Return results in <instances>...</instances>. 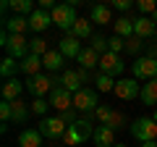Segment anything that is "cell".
<instances>
[{
    "label": "cell",
    "mask_w": 157,
    "mask_h": 147,
    "mask_svg": "<svg viewBox=\"0 0 157 147\" xmlns=\"http://www.w3.org/2000/svg\"><path fill=\"white\" fill-rule=\"evenodd\" d=\"M94 129H97V126H92V124H89V118H78L76 124H71V126H68L66 137H63V145H66V147L84 145V142L89 139V137H94Z\"/></svg>",
    "instance_id": "1"
},
{
    "label": "cell",
    "mask_w": 157,
    "mask_h": 147,
    "mask_svg": "<svg viewBox=\"0 0 157 147\" xmlns=\"http://www.w3.org/2000/svg\"><path fill=\"white\" fill-rule=\"evenodd\" d=\"M50 16H52V24H55L58 29H63V32H71L73 24L78 21L76 6H73V3H58V6L50 11Z\"/></svg>",
    "instance_id": "2"
},
{
    "label": "cell",
    "mask_w": 157,
    "mask_h": 147,
    "mask_svg": "<svg viewBox=\"0 0 157 147\" xmlns=\"http://www.w3.org/2000/svg\"><path fill=\"white\" fill-rule=\"evenodd\" d=\"M55 84H60V79H52V76H47V74H37V76H29L26 79V89L34 95V100L50 95V92L55 89Z\"/></svg>",
    "instance_id": "3"
},
{
    "label": "cell",
    "mask_w": 157,
    "mask_h": 147,
    "mask_svg": "<svg viewBox=\"0 0 157 147\" xmlns=\"http://www.w3.org/2000/svg\"><path fill=\"white\" fill-rule=\"evenodd\" d=\"M131 134L136 137V139L144 145V142H157V124L155 118H136L134 124H131Z\"/></svg>",
    "instance_id": "4"
},
{
    "label": "cell",
    "mask_w": 157,
    "mask_h": 147,
    "mask_svg": "<svg viewBox=\"0 0 157 147\" xmlns=\"http://www.w3.org/2000/svg\"><path fill=\"white\" fill-rule=\"evenodd\" d=\"M131 71H134L136 79H147V81L157 79V58H155V55H141V58H136L134 66H131Z\"/></svg>",
    "instance_id": "5"
},
{
    "label": "cell",
    "mask_w": 157,
    "mask_h": 147,
    "mask_svg": "<svg viewBox=\"0 0 157 147\" xmlns=\"http://www.w3.org/2000/svg\"><path fill=\"white\" fill-rule=\"evenodd\" d=\"M97 89L92 87H81V89L73 95V110H84V113H94L97 110Z\"/></svg>",
    "instance_id": "6"
},
{
    "label": "cell",
    "mask_w": 157,
    "mask_h": 147,
    "mask_svg": "<svg viewBox=\"0 0 157 147\" xmlns=\"http://www.w3.org/2000/svg\"><path fill=\"white\" fill-rule=\"evenodd\" d=\"M39 131H42V137H47V139H58V137H66L68 131V124L63 121V116H52V118H42L39 121Z\"/></svg>",
    "instance_id": "7"
},
{
    "label": "cell",
    "mask_w": 157,
    "mask_h": 147,
    "mask_svg": "<svg viewBox=\"0 0 157 147\" xmlns=\"http://www.w3.org/2000/svg\"><path fill=\"white\" fill-rule=\"evenodd\" d=\"M50 108H55L58 113H66V110H73V92H68L66 87L55 84V89L50 92Z\"/></svg>",
    "instance_id": "8"
},
{
    "label": "cell",
    "mask_w": 157,
    "mask_h": 147,
    "mask_svg": "<svg viewBox=\"0 0 157 147\" xmlns=\"http://www.w3.org/2000/svg\"><path fill=\"white\" fill-rule=\"evenodd\" d=\"M113 95H115L118 100H136V97L141 95V87H139L136 79H118Z\"/></svg>",
    "instance_id": "9"
},
{
    "label": "cell",
    "mask_w": 157,
    "mask_h": 147,
    "mask_svg": "<svg viewBox=\"0 0 157 147\" xmlns=\"http://www.w3.org/2000/svg\"><path fill=\"white\" fill-rule=\"evenodd\" d=\"M6 50L11 58H16V61H24V58L29 55V40L24 37V34H11L6 42Z\"/></svg>",
    "instance_id": "10"
},
{
    "label": "cell",
    "mask_w": 157,
    "mask_h": 147,
    "mask_svg": "<svg viewBox=\"0 0 157 147\" xmlns=\"http://www.w3.org/2000/svg\"><path fill=\"white\" fill-rule=\"evenodd\" d=\"M100 74L121 76V74H123V61H121V55H115V53H105V55L100 58Z\"/></svg>",
    "instance_id": "11"
},
{
    "label": "cell",
    "mask_w": 157,
    "mask_h": 147,
    "mask_svg": "<svg viewBox=\"0 0 157 147\" xmlns=\"http://www.w3.org/2000/svg\"><path fill=\"white\" fill-rule=\"evenodd\" d=\"M155 32H157V24L152 21V16H139V18H134V34H136V37L149 40V37H155Z\"/></svg>",
    "instance_id": "12"
},
{
    "label": "cell",
    "mask_w": 157,
    "mask_h": 147,
    "mask_svg": "<svg viewBox=\"0 0 157 147\" xmlns=\"http://www.w3.org/2000/svg\"><path fill=\"white\" fill-rule=\"evenodd\" d=\"M50 24H52V16H50V11H45V8H37V11L29 16V29H32L34 34H37V32H45Z\"/></svg>",
    "instance_id": "13"
},
{
    "label": "cell",
    "mask_w": 157,
    "mask_h": 147,
    "mask_svg": "<svg viewBox=\"0 0 157 147\" xmlns=\"http://www.w3.org/2000/svg\"><path fill=\"white\" fill-rule=\"evenodd\" d=\"M58 50H60L66 58H73V61H76V58H78V53L84 50V47H81V42H78L76 37H73V34H66V37H63L60 42H58Z\"/></svg>",
    "instance_id": "14"
},
{
    "label": "cell",
    "mask_w": 157,
    "mask_h": 147,
    "mask_svg": "<svg viewBox=\"0 0 157 147\" xmlns=\"http://www.w3.org/2000/svg\"><path fill=\"white\" fill-rule=\"evenodd\" d=\"M92 139H94L97 147H115V131L110 126H97Z\"/></svg>",
    "instance_id": "15"
},
{
    "label": "cell",
    "mask_w": 157,
    "mask_h": 147,
    "mask_svg": "<svg viewBox=\"0 0 157 147\" xmlns=\"http://www.w3.org/2000/svg\"><path fill=\"white\" fill-rule=\"evenodd\" d=\"M24 87H26V84H21L18 79H8L6 84H3V100H6V102H16L18 97H21Z\"/></svg>",
    "instance_id": "16"
},
{
    "label": "cell",
    "mask_w": 157,
    "mask_h": 147,
    "mask_svg": "<svg viewBox=\"0 0 157 147\" xmlns=\"http://www.w3.org/2000/svg\"><path fill=\"white\" fill-rule=\"evenodd\" d=\"M18 147H42V131L39 129H24L18 134Z\"/></svg>",
    "instance_id": "17"
},
{
    "label": "cell",
    "mask_w": 157,
    "mask_h": 147,
    "mask_svg": "<svg viewBox=\"0 0 157 147\" xmlns=\"http://www.w3.org/2000/svg\"><path fill=\"white\" fill-rule=\"evenodd\" d=\"M42 66H45L47 71H60V68L66 66V55H63L60 50H47V55L42 58Z\"/></svg>",
    "instance_id": "18"
},
{
    "label": "cell",
    "mask_w": 157,
    "mask_h": 147,
    "mask_svg": "<svg viewBox=\"0 0 157 147\" xmlns=\"http://www.w3.org/2000/svg\"><path fill=\"white\" fill-rule=\"evenodd\" d=\"M29 29V16H8L6 18V32L8 34H24Z\"/></svg>",
    "instance_id": "19"
},
{
    "label": "cell",
    "mask_w": 157,
    "mask_h": 147,
    "mask_svg": "<svg viewBox=\"0 0 157 147\" xmlns=\"http://www.w3.org/2000/svg\"><path fill=\"white\" fill-rule=\"evenodd\" d=\"M81 74L78 71H63V76H60V87H66L68 92H73V95H76L78 89H81Z\"/></svg>",
    "instance_id": "20"
},
{
    "label": "cell",
    "mask_w": 157,
    "mask_h": 147,
    "mask_svg": "<svg viewBox=\"0 0 157 147\" xmlns=\"http://www.w3.org/2000/svg\"><path fill=\"white\" fill-rule=\"evenodd\" d=\"M68 34H73L76 40H92V37H94V32H92V21H89V18H78Z\"/></svg>",
    "instance_id": "21"
},
{
    "label": "cell",
    "mask_w": 157,
    "mask_h": 147,
    "mask_svg": "<svg viewBox=\"0 0 157 147\" xmlns=\"http://www.w3.org/2000/svg\"><path fill=\"white\" fill-rule=\"evenodd\" d=\"M92 24H100V26H105V24H113V16H110V8L107 6H92V16H89Z\"/></svg>",
    "instance_id": "22"
},
{
    "label": "cell",
    "mask_w": 157,
    "mask_h": 147,
    "mask_svg": "<svg viewBox=\"0 0 157 147\" xmlns=\"http://www.w3.org/2000/svg\"><path fill=\"white\" fill-rule=\"evenodd\" d=\"M113 26H115V34H118V37H123V40L134 37V18L121 16V18H115V21H113Z\"/></svg>",
    "instance_id": "23"
},
{
    "label": "cell",
    "mask_w": 157,
    "mask_h": 147,
    "mask_svg": "<svg viewBox=\"0 0 157 147\" xmlns=\"http://www.w3.org/2000/svg\"><path fill=\"white\" fill-rule=\"evenodd\" d=\"M16 71H21V61H16V58L6 55L3 58V66H0V74H3V79H16Z\"/></svg>",
    "instance_id": "24"
},
{
    "label": "cell",
    "mask_w": 157,
    "mask_h": 147,
    "mask_svg": "<svg viewBox=\"0 0 157 147\" xmlns=\"http://www.w3.org/2000/svg\"><path fill=\"white\" fill-rule=\"evenodd\" d=\"M76 61H78V66L84 68V71H86V68L100 66V55H97V53L92 50V47H84V50L78 53V58H76Z\"/></svg>",
    "instance_id": "25"
},
{
    "label": "cell",
    "mask_w": 157,
    "mask_h": 147,
    "mask_svg": "<svg viewBox=\"0 0 157 147\" xmlns=\"http://www.w3.org/2000/svg\"><path fill=\"white\" fill-rule=\"evenodd\" d=\"M39 68H42V58L39 55H32V53H29V55L21 61V71L26 74V76H37Z\"/></svg>",
    "instance_id": "26"
},
{
    "label": "cell",
    "mask_w": 157,
    "mask_h": 147,
    "mask_svg": "<svg viewBox=\"0 0 157 147\" xmlns=\"http://www.w3.org/2000/svg\"><path fill=\"white\" fill-rule=\"evenodd\" d=\"M141 102H144V105L157 108V79L147 81V84L141 87Z\"/></svg>",
    "instance_id": "27"
},
{
    "label": "cell",
    "mask_w": 157,
    "mask_h": 147,
    "mask_svg": "<svg viewBox=\"0 0 157 147\" xmlns=\"http://www.w3.org/2000/svg\"><path fill=\"white\" fill-rule=\"evenodd\" d=\"M11 11L13 16H32L37 8H34L32 0H11Z\"/></svg>",
    "instance_id": "28"
},
{
    "label": "cell",
    "mask_w": 157,
    "mask_h": 147,
    "mask_svg": "<svg viewBox=\"0 0 157 147\" xmlns=\"http://www.w3.org/2000/svg\"><path fill=\"white\" fill-rule=\"evenodd\" d=\"M13 105V124H24V121L29 118V110H32V108H26V102H21V100H16V102H11Z\"/></svg>",
    "instance_id": "29"
},
{
    "label": "cell",
    "mask_w": 157,
    "mask_h": 147,
    "mask_svg": "<svg viewBox=\"0 0 157 147\" xmlns=\"http://www.w3.org/2000/svg\"><path fill=\"white\" fill-rule=\"evenodd\" d=\"M47 40H42V37H34V40H29V53L32 55H39V58H45L47 55Z\"/></svg>",
    "instance_id": "30"
},
{
    "label": "cell",
    "mask_w": 157,
    "mask_h": 147,
    "mask_svg": "<svg viewBox=\"0 0 157 147\" xmlns=\"http://www.w3.org/2000/svg\"><path fill=\"white\" fill-rule=\"evenodd\" d=\"M94 84H97V89H100V92H113V89H115V79L107 76V74H100Z\"/></svg>",
    "instance_id": "31"
},
{
    "label": "cell",
    "mask_w": 157,
    "mask_h": 147,
    "mask_svg": "<svg viewBox=\"0 0 157 147\" xmlns=\"http://www.w3.org/2000/svg\"><path fill=\"white\" fill-rule=\"evenodd\" d=\"M136 11H139V16H155L157 6H155V0H139L136 3Z\"/></svg>",
    "instance_id": "32"
},
{
    "label": "cell",
    "mask_w": 157,
    "mask_h": 147,
    "mask_svg": "<svg viewBox=\"0 0 157 147\" xmlns=\"http://www.w3.org/2000/svg\"><path fill=\"white\" fill-rule=\"evenodd\" d=\"M29 108H32V113H34V116H45V113H47V108H50V100H45V97H37V100H34Z\"/></svg>",
    "instance_id": "33"
},
{
    "label": "cell",
    "mask_w": 157,
    "mask_h": 147,
    "mask_svg": "<svg viewBox=\"0 0 157 147\" xmlns=\"http://www.w3.org/2000/svg\"><path fill=\"white\" fill-rule=\"evenodd\" d=\"M94 118L100 121V126H107V121L113 118V110H110L107 105H100V108L94 110Z\"/></svg>",
    "instance_id": "34"
},
{
    "label": "cell",
    "mask_w": 157,
    "mask_h": 147,
    "mask_svg": "<svg viewBox=\"0 0 157 147\" xmlns=\"http://www.w3.org/2000/svg\"><path fill=\"white\" fill-rule=\"evenodd\" d=\"M107 126H110L113 131L123 129V126H126V116H123V113H118V110H113V118L107 121Z\"/></svg>",
    "instance_id": "35"
},
{
    "label": "cell",
    "mask_w": 157,
    "mask_h": 147,
    "mask_svg": "<svg viewBox=\"0 0 157 147\" xmlns=\"http://www.w3.org/2000/svg\"><path fill=\"white\" fill-rule=\"evenodd\" d=\"M141 47H144V40H141V37H136V34L126 40V50H128V53H139Z\"/></svg>",
    "instance_id": "36"
},
{
    "label": "cell",
    "mask_w": 157,
    "mask_h": 147,
    "mask_svg": "<svg viewBox=\"0 0 157 147\" xmlns=\"http://www.w3.org/2000/svg\"><path fill=\"white\" fill-rule=\"evenodd\" d=\"M121 50H126V40L123 37H110V53H115V55H121Z\"/></svg>",
    "instance_id": "37"
},
{
    "label": "cell",
    "mask_w": 157,
    "mask_h": 147,
    "mask_svg": "<svg viewBox=\"0 0 157 147\" xmlns=\"http://www.w3.org/2000/svg\"><path fill=\"white\" fill-rule=\"evenodd\" d=\"M0 118H3V124H8V121L13 118V105L11 102H6V100L0 102Z\"/></svg>",
    "instance_id": "38"
},
{
    "label": "cell",
    "mask_w": 157,
    "mask_h": 147,
    "mask_svg": "<svg viewBox=\"0 0 157 147\" xmlns=\"http://www.w3.org/2000/svg\"><path fill=\"white\" fill-rule=\"evenodd\" d=\"M131 6H134L131 0H113V8H115V11H121V13H123V11H128Z\"/></svg>",
    "instance_id": "39"
},
{
    "label": "cell",
    "mask_w": 157,
    "mask_h": 147,
    "mask_svg": "<svg viewBox=\"0 0 157 147\" xmlns=\"http://www.w3.org/2000/svg\"><path fill=\"white\" fill-rule=\"evenodd\" d=\"M39 8H45V11L50 8V11H52V8H55V3H52V0H39Z\"/></svg>",
    "instance_id": "40"
},
{
    "label": "cell",
    "mask_w": 157,
    "mask_h": 147,
    "mask_svg": "<svg viewBox=\"0 0 157 147\" xmlns=\"http://www.w3.org/2000/svg\"><path fill=\"white\" fill-rule=\"evenodd\" d=\"M141 147H157V142H144Z\"/></svg>",
    "instance_id": "41"
},
{
    "label": "cell",
    "mask_w": 157,
    "mask_h": 147,
    "mask_svg": "<svg viewBox=\"0 0 157 147\" xmlns=\"http://www.w3.org/2000/svg\"><path fill=\"white\" fill-rule=\"evenodd\" d=\"M152 118H155V124H157V108H155V116H152Z\"/></svg>",
    "instance_id": "42"
},
{
    "label": "cell",
    "mask_w": 157,
    "mask_h": 147,
    "mask_svg": "<svg viewBox=\"0 0 157 147\" xmlns=\"http://www.w3.org/2000/svg\"><path fill=\"white\" fill-rule=\"evenodd\" d=\"M152 21H155V24H157V13H155V16H152Z\"/></svg>",
    "instance_id": "43"
},
{
    "label": "cell",
    "mask_w": 157,
    "mask_h": 147,
    "mask_svg": "<svg viewBox=\"0 0 157 147\" xmlns=\"http://www.w3.org/2000/svg\"><path fill=\"white\" fill-rule=\"evenodd\" d=\"M115 147H126V145H115Z\"/></svg>",
    "instance_id": "44"
}]
</instances>
